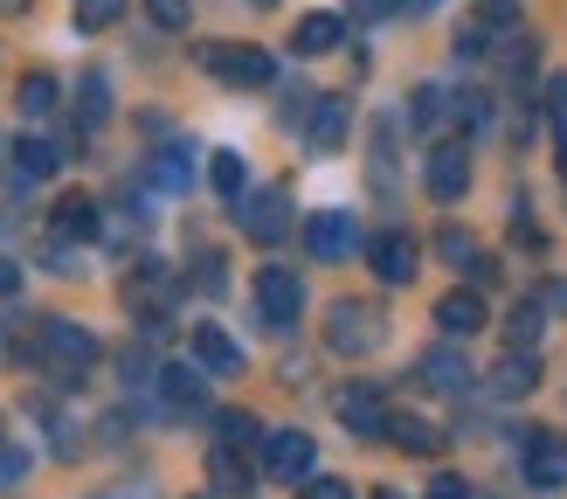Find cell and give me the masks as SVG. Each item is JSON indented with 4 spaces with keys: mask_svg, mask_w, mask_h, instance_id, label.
I'll list each match as a JSON object with an SVG mask.
<instances>
[{
    "mask_svg": "<svg viewBox=\"0 0 567 499\" xmlns=\"http://www.w3.org/2000/svg\"><path fill=\"white\" fill-rule=\"evenodd\" d=\"M388 340V319H381V305H367V298H339L332 313H326V347L332 354H347V360H367Z\"/></svg>",
    "mask_w": 567,
    "mask_h": 499,
    "instance_id": "cell-2",
    "label": "cell"
},
{
    "mask_svg": "<svg viewBox=\"0 0 567 499\" xmlns=\"http://www.w3.org/2000/svg\"><path fill=\"white\" fill-rule=\"evenodd\" d=\"M560 181H567V146H560Z\"/></svg>",
    "mask_w": 567,
    "mask_h": 499,
    "instance_id": "cell-39",
    "label": "cell"
},
{
    "mask_svg": "<svg viewBox=\"0 0 567 499\" xmlns=\"http://www.w3.org/2000/svg\"><path fill=\"white\" fill-rule=\"evenodd\" d=\"M436 257H443L450 271L477 277V285H485V277H492V257H485V249H477V236H471V230H457V222H443V230H436Z\"/></svg>",
    "mask_w": 567,
    "mask_h": 499,
    "instance_id": "cell-15",
    "label": "cell"
},
{
    "mask_svg": "<svg viewBox=\"0 0 567 499\" xmlns=\"http://www.w3.org/2000/svg\"><path fill=\"white\" fill-rule=\"evenodd\" d=\"M0 166H8V139H0Z\"/></svg>",
    "mask_w": 567,
    "mask_h": 499,
    "instance_id": "cell-40",
    "label": "cell"
},
{
    "mask_svg": "<svg viewBox=\"0 0 567 499\" xmlns=\"http://www.w3.org/2000/svg\"><path fill=\"white\" fill-rule=\"evenodd\" d=\"M8 292H21V264H14V257H0V298H8Z\"/></svg>",
    "mask_w": 567,
    "mask_h": 499,
    "instance_id": "cell-38",
    "label": "cell"
},
{
    "mask_svg": "<svg viewBox=\"0 0 567 499\" xmlns=\"http://www.w3.org/2000/svg\"><path fill=\"white\" fill-rule=\"evenodd\" d=\"M146 187H159V194H187V187H194V153H187V146H159V153L146 160Z\"/></svg>",
    "mask_w": 567,
    "mask_h": 499,
    "instance_id": "cell-18",
    "label": "cell"
},
{
    "mask_svg": "<svg viewBox=\"0 0 567 499\" xmlns=\"http://www.w3.org/2000/svg\"><path fill=\"white\" fill-rule=\"evenodd\" d=\"M526 486H540V492H560L567 486V437L540 430L526 444Z\"/></svg>",
    "mask_w": 567,
    "mask_h": 499,
    "instance_id": "cell-11",
    "label": "cell"
},
{
    "mask_svg": "<svg viewBox=\"0 0 567 499\" xmlns=\"http://www.w3.org/2000/svg\"><path fill=\"white\" fill-rule=\"evenodd\" d=\"M236 222L249 243H284L291 236V202H284V187H243L236 194Z\"/></svg>",
    "mask_w": 567,
    "mask_h": 499,
    "instance_id": "cell-3",
    "label": "cell"
},
{
    "mask_svg": "<svg viewBox=\"0 0 567 499\" xmlns=\"http://www.w3.org/2000/svg\"><path fill=\"white\" fill-rule=\"evenodd\" d=\"M485 388L492 396H505V403H519V396H533L540 388V354H519V347H505V360L485 375Z\"/></svg>",
    "mask_w": 567,
    "mask_h": 499,
    "instance_id": "cell-13",
    "label": "cell"
},
{
    "mask_svg": "<svg viewBox=\"0 0 567 499\" xmlns=\"http://www.w3.org/2000/svg\"><path fill=\"white\" fill-rule=\"evenodd\" d=\"M14 104H21V119H49V111H55V77L28 70V77H21V91H14Z\"/></svg>",
    "mask_w": 567,
    "mask_h": 499,
    "instance_id": "cell-27",
    "label": "cell"
},
{
    "mask_svg": "<svg viewBox=\"0 0 567 499\" xmlns=\"http://www.w3.org/2000/svg\"><path fill=\"white\" fill-rule=\"evenodd\" d=\"M298 499H353V486L347 479H319V471H311V479L298 486Z\"/></svg>",
    "mask_w": 567,
    "mask_h": 499,
    "instance_id": "cell-37",
    "label": "cell"
},
{
    "mask_svg": "<svg viewBox=\"0 0 567 499\" xmlns=\"http://www.w3.org/2000/svg\"><path fill=\"white\" fill-rule=\"evenodd\" d=\"M409 111H415V125H443L450 111H457V98H450L443 83H422V91H415V104H409Z\"/></svg>",
    "mask_w": 567,
    "mask_h": 499,
    "instance_id": "cell-29",
    "label": "cell"
},
{
    "mask_svg": "<svg viewBox=\"0 0 567 499\" xmlns=\"http://www.w3.org/2000/svg\"><path fill=\"white\" fill-rule=\"evenodd\" d=\"M55 236H70V243H83V236H97V202L91 194H63V202H55Z\"/></svg>",
    "mask_w": 567,
    "mask_h": 499,
    "instance_id": "cell-22",
    "label": "cell"
},
{
    "mask_svg": "<svg viewBox=\"0 0 567 499\" xmlns=\"http://www.w3.org/2000/svg\"><path fill=\"white\" fill-rule=\"evenodd\" d=\"M311 458H319V451H311L305 430H270L264 437V471H270V479H284V486H305L311 479Z\"/></svg>",
    "mask_w": 567,
    "mask_h": 499,
    "instance_id": "cell-8",
    "label": "cell"
},
{
    "mask_svg": "<svg viewBox=\"0 0 567 499\" xmlns=\"http://www.w3.org/2000/svg\"><path fill=\"white\" fill-rule=\"evenodd\" d=\"M264 430H257V416H249V409H221L215 416V444H236V451H243V444H257Z\"/></svg>",
    "mask_w": 567,
    "mask_h": 499,
    "instance_id": "cell-30",
    "label": "cell"
},
{
    "mask_svg": "<svg viewBox=\"0 0 567 499\" xmlns=\"http://www.w3.org/2000/svg\"><path fill=\"white\" fill-rule=\"evenodd\" d=\"M305 249H311L319 264H347L353 249H360V222H353L347 208H319V215L305 222Z\"/></svg>",
    "mask_w": 567,
    "mask_h": 499,
    "instance_id": "cell-6",
    "label": "cell"
},
{
    "mask_svg": "<svg viewBox=\"0 0 567 499\" xmlns=\"http://www.w3.org/2000/svg\"><path fill=\"white\" fill-rule=\"evenodd\" d=\"M202 70L221 77V83H236V91H264V83L277 77V63H270L264 49H221V42L202 49Z\"/></svg>",
    "mask_w": 567,
    "mask_h": 499,
    "instance_id": "cell-5",
    "label": "cell"
},
{
    "mask_svg": "<svg viewBox=\"0 0 567 499\" xmlns=\"http://www.w3.org/2000/svg\"><path fill=\"white\" fill-rule=\"evenodd\" d=\"M55 166H63V146H55V139H21V146H14V181H21V187L49 181Z\"/></svg>",
    "mask_w": 567,
    "mask_h": 499,
    "instance_id": "cell-20",
    "label": "cell"
},
{
    "mask_svg": "<svg viewBox=\"0 0 567 499\" xmlns=\"http://www.w3.org/2000/svg\"><path fill=\"white\" fill-rule=\"evenodd\" d=\"M194 360H202L208 375H243V347H236V340H229V333H221L215 319L194 326Z\"/></svg>",
    "mask_w": 567,
    "mask_h": 499,
    "instance_id": "cell-16",
    "label": "cell"
},
{
    "mask_svg": "<svg viewBox=\"0 0 567 499\" xmlns=\"http://www.w3.org/2000/svg\"><path fill=\"white\" fill-rule=\"evenodd\" d=\"M159 396H166V409H202L208 403V368H202V360H194V368H187V360H181V368H159Z\"/></svg>",
    "mask_w": 567,
    "mask_h": 499,
    "instance_id": "cell-17",
    "label": "cell"
},
{
    "mask_svg": "<svg viewBox=\"0 0 567 499\" xmlns=\"http://www.w3.org/2000/svg\"><path fill=\"white\" fill-rule=\"evenodd\" d=\"M547 125L560 132V146H567V77H554V83H547Z\"/></svg>",
    "mask_w": 567,
    "mask_h": 499,
    "instance_id": "cell-34",
    "label": "cell"
},
{
    "mask_svg": "<svg viewBox=\"0 0 567 499\" xmlns=\"http://www.w3.org/2000/svg\"><path fill=\"white\" fill-rule=\"evenodd\" d=\"M367 264H374L381 285H409L415 264H422V249H415V236H409V230H388V236L367 243Z\"/></svg>",
    "mask_w": 567,
    "mask_h": 499,
    "instance_id": "cell-10",
    "label": "cell"
},
{
    "mask_svg": "<svg viewBox=\"0 0 567 499\" xmlns=\"http://www.w3.org/2000/svg\"><path fill=\"white\" fill-rule=\"evenodd\" d=\"M422 181H430L436 202H464V187H471V153L457 146V139H436L430 160H422Z\"/></svg>",
    "mask_w": 567,
    "mask_h": 499,
    "instance_id": "cell-7",
    "label": "cell"
},
{
    "mask_svg": "<svg viewBox=\"0 0 567 499\" xmlns=\"http://www.w3.org/2000/svg\"><path fill=\"white\" fill-rule=\"evenodd\" d=\"M436 326L450 333V340H464V333L485 326V298H477V292H443L436 298Z\"/></svg>",
    "mask_w": 567,
    "mask_h": 499,
    "instance_id": "cell-19",
    "label": "cell"
},
{
    "mask_svg": "<svg viewBox=\"0 0 567 499\" xmlns=\"http://www.w3.org/2000/svg\"><path fill=\"white\" fill-rule=\"evenodd\" d=\"M374 187L394 194V125H388V119L374 125Z\"/></svg>",
    "mask_w": 567,
    "mask_h": 499,
    "instance_id": "cell-32",
    "label": "cell"
},
{
    "mask_svg": "<svg viewBox=\"0 0 567 499\" xmlns=\"http://www.w3.org/2000/svg\"><path fill=\"white\" fill-rule=\"evenodd\" d=\"M415 375H422V388H436V396H464V388H471V360L457 347H430L415 360Z\"/></svg>",
    "mask_w": 567,
    "mask_h": 499,
    "instance_id": "cell-14",
    "label": "cell"
},
{
    "mask_svg": "<svg viewBox=\"0 0 567 499\" xmlns=\"http://www.w3.org/2000/svg\"><path fill=\"white\" fill-rule=\"evenodd\" d=\"M257 8H277V0H257Z\"/></svg>",
    "mask_w": 567,
    "mask_h": 499,
    "instance_id": "cell-41",
    "label": "cell"
},
{
    "mask_svg": "<svg viewBox=\"0 0 567 499\" xmlns=\"http://www.w3.org/2000/svg\"><path fill=\"white\" fill-rule=\"evenodd\" d=\"M208 479H215L221 492H243V486H249V458L236 451V444H215V451H208Z\"/></svg>",
    "mask_w": 567,
    "mask_h": 499,
    "instance_id": "cell-25",
    "label": "cell"
},
{
    "mask_svg": "<svg viewBox=\"0 0 567 499\" xmlns=\"http://www.w3.org/2000/svg\"><path fill=\"white\" fill-rule=\"evenodd\" d=\"M70 14H76L83 35H97V28H111V21L125 14V0H70Z\"/></svg>",
    "mask_w": 567,
    "mask_h": 499,
    "instance_id": "cell-31",
    "label": "cell"
},
{
    "mask_svg": "<svg viewBox=\"0 0 567 499\" xmlns=\"http://www.w3.org/2000/svg\"><path fill=\"white\" fill-rule=\"evenodd\" d=\"M208 181H215V194H221V202H236V194L249 187V166H243V153H215V160H208Z\"/></svg>",
    "mask_w": 567,
    "mask_h": 499,
    "instance_id": "cell-28",
    "label": "cell"
},
{
    "mask_svg": "<svg viewBox=\"0 0 567 499\" xmlns=\"http://www.w3.org/2000/svg\"><path fill=\"white\" fill-rule=\"evenodd\" d=\"M347 125H353V104L347 98H319V104H311V125H305V139H311V153H339V146H347Z\"/></svg>",
    "mask_w": 567,
    "mask_h": 499,
    "instance_id": "cell-12",
    "label": "cell"
},
{
    "mask_svg": "<svg viewBox=\"0 0 567 499\" xmlns=\"http://www.w3.org/2000/svg\"><path fill=\"white\" fill-rule=\"evenodd\" d=\"M104 119H111V77L91 70V77L76 83V125H83V132H97Z\"/></svg>",
    "mask_w": 567,
    "mask_h": 499,
    "instance_id": "cell-23",
    "label": "cell"
},
{
    "mask_svg": "<svg viewBox=\"0 0 567 499\" xmlns=\"http://www.w3.org/2000/svg\"><path fill=\"white\" fill-rule=\"evenodd\" d=\"M339 424H347L353 437H388V403H381V388H367V381H353V388H339Z\"/></svg>",
    "mask_w": 567,
    "mask_h": 499,
    "instance_id": "cell-9",
    "label": "cell"
},
{
    "mask_svg": "<svg viewBox=\"0 0 567 499\" xmlns=\"http://www.w3.org/2000/svg\"><path fill=\"white\" fill-rule=\"evenodd\" d=\"M388 437L402 444V451H415V458L443 444V430H436V424H422V416H388Z\"/></svg>",
    "mask_w": 567,
    "mask_h": 499,
    "instance_id": "cell-26",
    "label": "cell"
},
{
    "mask_svg": "<svg viewBox=\"0 0 567 499\" xmlns=\"http://www.w3.org/2000/svg\"><path fill=\"white\" fill-rule=\"evenodd\" d=\"M409 0H347V14L353 21H388V14H402Z\"/></svg>",
    "mask_w": 567,
    "mask_h": 499,
    "instance_id": "cell-36",
    "label": "cell"
},
{
    "mask_svg": "<svg viewBox=\"0 0 567 499\" xmlns=\"http://www.w3.org/2000/svg\"><path fill=\"white\" fill-rule=\"evenodd\" d=\"M381 499H394V492H381Z\"/></svg>",
    "mask_w": 567,
    "mask_h": 499,
    "instance_id": "cell-42",
    "label": "cell"
},
{
    "mask_svg": "<svg viewBox=\"0 0 567 499\" xmlns=\"http://www.w3.org/2000/svg\"><path fill=\"white\" fill-rule=\"evenodd\" d=\"M339 35H347V21H339V14H305V21L291 28V49H298V55H332Z\"/></svg>",
    "mask_w": 567,
    "mask_h": 499,
    "instance_id": "cell-21",
    "label": "cell"
},
{
    "mask_svg": "<svg viewBox=\"0 0 567 499\" xmlns=\"http://www.w3.org/2000/svg\"><path fill=\"white\" fill-rule=\"evenodd\" d=\"M14 479H28V451L21 444H0V492H8Z\"/></svg>",
    "mask_w": 567,
    "mask_h": 499,
    "instance_id": "cell-35",
    "label": "cell"
},
{
    "mask_svg": "<svg viewBox=\"0 0 567 499\" xmlns=\"http://www.w3.org/2000/svg\"><path fill=\"white\" fill-rule=\"evenodd\" d=\"M146 14H153V28H166V35H181V28L194 21V0H146Z\"/></svg>",
    "mask_w": 567,
    "mask_h": 499,
    "instance_id": "cell-33",
    "label": "cell"
},
{
    "mask_svg": "<svg viewBox=\"0 0 567 499\" xmlns=\"http://www.w3.org/2000/svg\"><path fill=\"white\" fill-rule=\"evenodd\" d=\"M540 326H547V313H540V298H526V305H513V313H505V347H519V354H533V347H540Z\"/></svg>",
    "mask_w": 567,
    "mask_h": 499,
    "instance_id": "cell-24",
    "label": "cell"
},
{
    "mask_svg": "<svg viewBox=\"0 0 567 499\" xmlns=\"http://www.w3.org/2000/svg\"><path fill=\"white\" fill-rule=\"evenodd\" d=\"M97 333L91 326H76V319H63V313H49V319H35V360L49 375H63V381H83L97 368Z\"/></svg>",
    "mask_w": 567,
    "mask_h": 499,
    "instance_id": "cell-1",
    "label": "cell"
},
{
    "mask_svg": "<svg viewBox=\"0 0 567 499\" xmlns=\"http://www.w3.org/2000/svg\"><path fill=\"white\" fill-rule=\"evenodd\" d=\"M249 298H257L264 326H277V333L305 313V285H298V271H284V264H264V271H257V285H249Z\"/></svg>",
    "mask_w": 567,
    "mask_h": 499,
    "instance_id": "cell-4",
    "label": "cell"
}]
</instances>
